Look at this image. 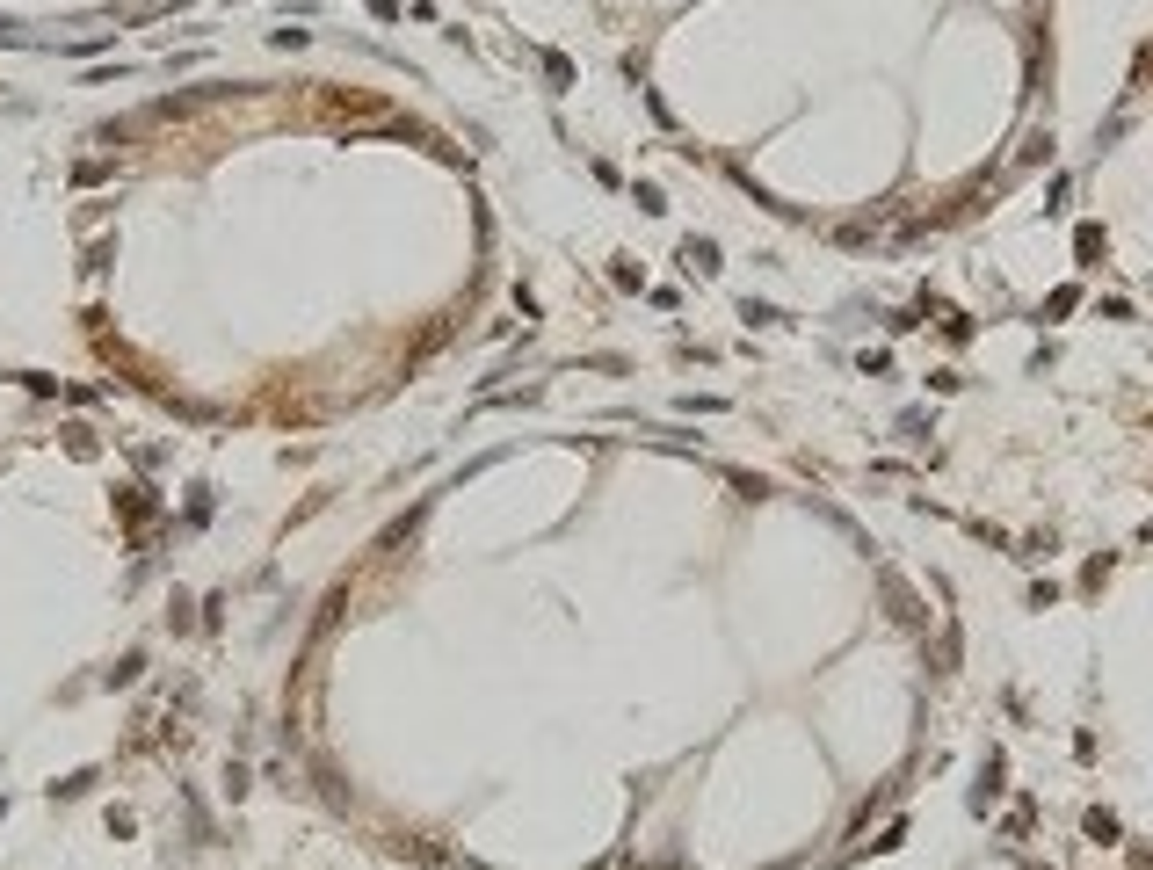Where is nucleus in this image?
Masks as SVG:
<instances>
[{"label":"nucleus","instance_id":"f257e3e1","mask_svg":"<svg viewBox=\"0 0 1153 870\" xmlns=\"http://www.w3.org/2000/svg\"><path fill=\"white\" fill-rule=\"evenodd\" d=\"M682 254H689V268H704V276H711V268H719V247H711V240H689Z\"/></svg>","mask_w":1153,"mask_h":870},{"label":"nucleus","instance_id":"f03ea898","mask_svg":"<svg viewBox=\"0 0 1153 870\" xmlns=\"http://www.w3.org/2000/svg\"><path fill=\"white\" fill-rule=\"evenodd\" d=\"M1088 834H1095V841H1117V812L1095 805V812H1088Z\"/></svg>","mask_w":1153,"mask_h":870}]
</instances>
